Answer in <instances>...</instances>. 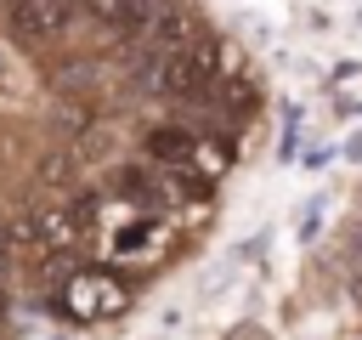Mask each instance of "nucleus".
<instances>
[{
  "label": "nucleus",
  "instance_id": "9",
  "mask_svg": "<svg viewBox=\"0 0 362 340\" xmlns=\"http://www.w3.org/2000/svg\"><path fill=\"white\" fill-rule=\"evenodd\" d=\"M0 79H6V62H0Z\"/></svg>",
  "mask_w": 362,
  "mask_h": 340
},
{
  "label": "nucleus",
  "instance_id": "2",
  "mask_svg": "<svg viewBox=\"0 0 362 340\" xmlns=\"http://www.w3.org/2000/svg\"><path fill=\"white\" fill-rule=\"evenodd\" d=\"M23 232H28V244H34V249H45V255H68V249L79 244V215H74V210H62V204H51V210H40Z\"/></svg>",
  "mask_w": 362,
  "mask_h": 340
},
{
  "label": "nucleus",
  "instance_id": "6",
  "mask_svg": "<svg viewBox=\"0 0 362 340\" xmlns=\"http://www.w3.org/2000/svg\"><path fill=\"white\" fill-rule=\"evenodd\" d=\"M153 153L164 164H198V142L187 130H153Z\"/></svg>",
  "mask_w": 362,
  "mask_h": 340
},
{
  "label": "nucleus",
  "instance_id": "7",
  "mask_svg": "<svg viewBox=\"0 0 362 340\" xmlns=\"http://www.w3.org/2000/svg\"><path fill=\"white\" fill-rule=\"evenodd\" d=\"M6 266H11V232L0 227V272H6Z\"/></svg>",
  "mask_w": 362,
  "mask_h": 340
},
{
  "label": "nucleus",
  "instance_id": "8",
  "mask_svg": "<svg viewBox=\"0 0 362 340\" xmlns=\"http://www.w3.org/2000/svg\"><path fill=\"white\" fill-rule=\"evenodd\" d=\"M0 329H6V306H0Z\"/></svg>",
  "mask_w": 362,
  "mask_h": 340
},
{
  "label": "nucleus",
  "instance_id": "1",
  "mask_svg": "<svg viewBox=\"0 0 362 340\" xmlns=\"http://www.w3.org/2000/svg\"><path fill=\"white\" fill-rule=\"evenodd\" d=\"M62 306L74 312V317H119L124 306H130V289L113 278V272H74L68 283H62Z\"/></svg>",
  "mask_w": 362,
  "mask_h": 340
},
{
  "label": "nucleus",
  "instance_id": "4",
  "mask_svg": "<svg viewBox=\"0 0 362 340\" xmlns=\"http://www.w3.org/2000/svg\"><path fill=\"white\" fill-rule=\"evenodd\" d=\"M164 221H124L113 238H107V255L113 261H130V255H158L164 249Z\"/></svg>",
  "mask_w": 362,
  "mask_h": 340
},
{
  "label": "nucleus",
  "instance_id": "3",
  "mask_svg": "<svg viewBox=\"0 0 362 340\" xmlns=\"http://www.w3.org/2000/svg\"><path fill=\"white\" fill-rule=\"evenodd\" d=\"M62 23H68L62 0H11V28L23 40H51V34H62Z\"/></svg>",
  "mask_w": 362,
  "mask_h": 340
},
{
  "label": "nucleus",
  "instance_id": "5",
  "mask_svg": "<svg viewBox=\"0 0 362 340\" xmlns=\"http://www.w3.org/2000/svg\"><path fill=\"white\" fill-rule=\"evenodd\" d=\"M170 6H181V0H107V17L124 23V28H136V34H147Z\"/></svg>",
  "mask_w": 362,
  "mask_h": 340
}]
</instances>
